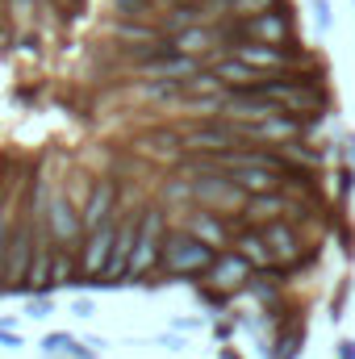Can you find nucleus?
I'll list each match as a JSON object with an SVG mask.
<instances>
[{
	"instance_id": "26",
	"label": "nucleus",
	"mask_w": 355,
	"mask_h": 359,
	"mask_svg": "<svg viewBox=\"0 0 355 359\" xmlns=\"http://www.w3.org/2000/svg\"><path fill=\"white\" fill-rule=\"evenodd\" d=\"M351 192H355V168H351V163H343V168L335 172V201L343 205Z\"/></svg>"
},
{
	"instance_id": "32",
	"label": "nucleus",
	"mask_w": 355,
	"mask_h": 359,
	"mask_svg": "<svg viewBox=\"0 0 355 359\" xmlns=\"http://www.w3.org/2000/svg\"><path fill=\"white\" fill-rule=\"evenodd\" d=\"M72 313L88 322V318H96V301H92V297H76V301H72Z\"/></svg>"
},
{
	"instance_id": "9",
	"label": "nucleus",
	"mask_w": 355,
	"mask_h": 359,
	"mask_svg": "<svg viewBox=\"0 0 355 359\" xmlns=\"http://www.w3.org/2000/svg\"><path fill=\"white\" fill-rule=\"evenodd\" d=\"M117 222H121V217L84 230V238H80V247H76V255H80V276H100V271H105L109 255H113V243H117Z\"/></svg>"
},
{
	"instance_id": "21",
	"label": "nucleus",
	"mask_w": 355,
	"mask_h": 359,
	"mask_svg": "<svg viewBox=\"0 0 355 359\" xmlns=\"http://www.w3.org/2000/svg\"><path fill=\"white\" fill-rule=\"evenodd\" d=\"M0 8L8 13V21L17 29H29L34 25V13H38V0H0Z\"/></svg>"
},
{
	"instance_id": "36",
	"label": "nucleus",
	"mask_w": 355,
	"mask_h": 359,
	"mask_svg": "<svg viewBox=\"0 0 355 359\" xmlns=\"http://www.w3.org/2000/svg\"><path fill=\"white\" fill-rule=\"evenodd\" d=\"M84 343H88L92 351H100V355H105V351H109V343H105V339H96V334H88V339H84Z\"/></svg>"
},
{
	"instance_id": "1",
	"label": "nucleus",
	"mask_w": 355,
	"mask_h": 359,
	"mask_svg": "<svg viewBox=\"0 0 355 359\" xmlns=\"http://www.w3.org/2000/svg\"><path fill=\"white\" fill-rule=\"evenodd\" d=\"M34 247H38V222L25 213L13 222L4 255H0V292L4 297H29V264H34Z\"/></svg>"
},
{
	"instance_id": "28",
	"label": "nucleus",
	"mask_w": 355,
	"mask_h": 359,
	"mask_svg": "<svg viewBox=\"0 0 355 359\" xmlns=\"http://www.w3.org/2000/svg\"><path fill=\"white\" fill-rule=\"evenodd\" d=\"M155 343H159L163 351H172V355H180V351L188 347V334H184V330H176V326H172L168 334H155Z\"/></svg>"
},
{
	"instance_id": "24",
	"label": "nucleus",
	"mask_w": 355,
	"mask_h": 359,
	"mask_svg": "<svg viewBox=\"0 0 355 359\" xmlns=\"http://www.w3.org/2000/svg\"><path fill=\"white\" fill-rule=\"evenodd\" d=\"M76 343H80V339H76L72 330H51V334L42 339V355H46V359H55V355H63V351H72Z\"/></svg>"
},
{
	"instance_id": "34",
	"label": "nucleus",
	"mask_w": 355,
	"mask_h": 359,
	"mask_svg": "<svg viewBox=\"0 0 355 359\" xmlns=\"http://www.w3.org/2000/svg\"><path fill=\"white\" fill-rule=\"evenodd\" d=\"M339 147H343V163H351L355 168V130H347V134L339 138Z\"/></svg>"
},
{
	"instance_id": "16",
	"label": "nucleus",
	"mask_w": 355,
	"mask_h": 359,
	"mask_svg": "<svg viewBox=\"0 0 355 359\" xmlns=\"http://www.w3.org/2000/svg\"><path fill=\"white\" fill-rule=\"evenodd\" d=\"M209 67H213V76L226 84V92H247V88H255L260 80H264V72L260 67H251V63H243L239 55H213L209 59Z\"/></svg>"
},
{
	"instance_id": "14",
	"label": "nucleus",
	"mask_w": 355,
	"mask_h": 359,
	"mask_svg": "<svg viewBox=\"0 0 355 359\" xmlns=\"http://www.w3.org/2000/svg\"><path fill=\"white\" fill-rule=\"evenodd\" d=\"M293 213V188L284 184V188H272V192H255V196H247V205H243V222H276V217H288Z\"/></svg>"
},
{
	"instance_id": "15",
	"label": "nucleus",
	"mask_w": 355,
	"mask_h": 359,
	"mask_svg": "<svg viewBox=\"0 0 355 359\" xmlns=\"http://www.w3.org/2000/svg\"><path fill=\"white\" fill-rule=\"evenodd\" d=\"M305 318L297 309L284 313V322H276V334H272V347H267V359H301L305 351Z\"/></svg>"
},
{
	"instance_id": "8",
	"label": "nucleus",
	"mask_w": 355,
	"mask_h": 359,
	"mask_svg": "<svg viewBox=\"0 0 355 359\" xmlns=\"http://www.w3.org/2000/svg\"><path fill=\"white\" fill-rule=\"evenodd\" d=\"M130 151L142 155V159H159V163H180V159L188 155L180 126H151V130H142V134L130 142Z\"/></svg>"
},
{
	"instance_id": "30",
	"label": "nucleus",
	"mask_w": 355,
	"mask_h": 359,
	"mask_svg": "<svg viewBox=\"0 0 355 359\" xmlns=\"http://www.w3.org/2000/svg\"><path fill=\"white\" fill-rule=\"evenodd\" d=\"M347 297H351V280H343V284L335 288V301H330V318H335V322L343 318V305H347Z\"/></svg>"
},
{
	"instance_id": "17",
	"label": "nucleus",
	"mask_w": 355,
	"mask_h": 359,
	"mask_svg": "<svg viewBox=\"0 0 355 359\" xmlns=\"http://www.w3.org/2000/svg\"><path fill=\"white\" fill-rule=\"evenodd\" d=\"M226 176L234 180L247 196L284 188V172H280V168H267V163H234V168H226Z\"/></svg>"
},
{
	"instance_id": "27",
	"label": "nucleus",
	"mask_w": 355,
	"mask_h": 359,
	"mask_svg": "<svg viewBox=\"0 0 355 359\" xmlns=\"http://www.w3.org/2000/svg\"><path fill=\"white\" fill-rule=\"evenodd\" d=\"M234 330H239V318H230V313H217V322L209 326L213 343H230V339H234Z\"/></svg>"
},
{
	"instance_id": "22",
	"label": "nucleus",
	"mask_w": 355,
	"mask_h": 359,
	"mask_svg": "<svg viewBox=\"0 0 355 359\" xmlns=\"http://www.w3.org/2000/svg\"><path fill=\"white\" fill-rule=\"evenodd\" d=\"M226 4V17H255V13H267L284 0H222Z\"/></svg>"
},
{
	"instance_id": "10",
	"label": "nucleus",
	"mask_w": 355,
	"mask_h": 359,
	"mask_svg": "<svg viewBox=\"0 0 355 359\" xmlns=\"http://www.w3.org/2000/svg\"><path fill=\"white\" fill-rule=\"evenodd\" d=\"M121 213H126V205H121V184L113 176L92 180V192H88V201H84V230L105 226V222H113V217H121Z\"/></svg>"
},
{
	"instance_id": "33",
	"label": "nucleus",
	"mask_w": 355,
	"mask_h": 359,
	"mask_svg": "<svg viewBox=\"0 0 355 359\" xmlns=\"http://www.w3.org/2000/svg\"><path fill=\"white\" fill-rule=\"evenodd\" d=\"M172 326L184 330V334H192V330H205V318H172Z\"/></svg>"
},
{
	"instance_id": "13",
	"label": "nucleus",
	"mask_w": 355,
	"mask_h": 359,
	"mask_svg": "<svg viewBox=\"0 0 355 359\" xmlns=\"http://www.w3.org/2000/svg\"><path fill=\"white\" fill-rule=\"evenodd\" d=\"M251 276H255V264L243 259V255L230 247V251H217V259L209 264V271H205L201 280H209V284H217V288H230V292H243Z\"/></svg>"
},
{
	"instance_id": "2",
	"label": "nucleus",
	"mask_w": 355,
	"mask_h": 359,
	"mask_svg": "<svg viewBox=\"0 0 355 359\" xmlns=\"http://www.w3.org/2000/svg\"><path fill=\"white\" fill-rule=\"evenodd\" d=\"M213 259H217V251L209 243H201L196 234H188L184 226L180 230H168V243H163V276L192 284V280H201L209 271Z\"/></svg>"
},
{
	"instance_id": "23",
	"label": "nucleus",
	"mask_w": 355,
	"mask_h": 359,
	"mask_svg": "<svg viewBox=\"0 0 355 359\" xmlns=\"http://www.w3.org/2000/svg\"><path fill=\"white\" fill-rule=\"evenodd\" d=\"M59 305H55V292H29L25 297V318H34V322H42V318H51Z\"/></svg>"
},
{
	"instance_id": "25",
	"label": "nucleus",
	"mask_w": 355,
	"mask_h": 359,
	"mask_svg": "<svg viewBox=\"0 0 355 359\" xmlns=\"http://www.w3.org/2000/svg\"><path fill=\"white\" fill-rule=\"evenodd\" d=\"M113 13L117 17H151L155 0H113Z\"/></svg>"
},
{
	"instance_id": "20",
	"label": "nucleus",
	"mask_w": 355,
	"mask_h": 359,
	"mask_svg": "<svg viewBox=\"0 0 355 359\" xmlns=\"http://www.w3.org/2000/svg\"><path fill=\"white\" fill-rule=\"evenodd\" d=\"M213 92H226V84L213 76V67H201L184 80V96H213Z\"/></svg>"
},
{
	"instance_id": "3",
	"label": "nucleus",
	"mask_w": 355,
	"mask_h": 359,
	"mask_svg": "<svg viewBox=\"0 0 355 359\" xmlns=\"http://www.w3.org/2000/svg\"><path fill=\"white\" fill-rule=\"evenodd\" d=\"M168 209H142V226H138V243H134V259H130V284H142L147 276L163 271V243H168Z\"/></svg>"
},
{
	"instance_id": "19",
	"label": "nucleus",
	"mask_w": 355,
	"mask_h": 359,
	"mask_svg": "<svg viewBox=\"0 0 355 359\" xmlns=\"http://www.w3.org/2000/svg\"><path fill=\"white\" fill-rule=\"evenodd\" d=\"M280 151V159H293V163H305V168H322V147H309L305 138H293V142H280L276 147Z\"/></svg>"
},
{
	"instance_id": "38",
	"label": "nucleus",
	"mask_w": 355,
	"mask_h": 359,
	"mask_svg": "<svg viewBox=\"0 0 355 359\" xmlns=\"http://www.w3.org/2000/svg\"><path fill=\"white\" fill-rule=\"evenodd\" d=\"M351 8H355V0H351Z\"/></svg>"
},
{
	"instance_id": "5",
	"label": "nucleus",
	"mask_w": 355,
	"mask_h": 359,
	"mask_svg": "<svg viewBox=\"0 0 355 359\" xmlns=\"http://www.w3.org/2000/svg\"><path fill=\"white\" fill-rule=\"evenodd\" d=\"M42 230L55 238V247H80V238H84V213L67 201V192L63 188H55V196H51V205H46V217H42Z\"/></svg>"
},
{
	"instance_id": "6",
	"label": "nucleus",
	"mask_w": 355,
	"mask_h": 359,
	"mask_svg": "<svg viewBox=\"0 0 355 359\" xmlns=\"http://www.w3.org/2000/svg\"><path fill=\"white\" fill-rule=\"evenodd\" d=\"M184 217V230L188 234H196L201 243H209L213 251H230V243H234V230H239V222H230L226 213H217V209H205V205H192V209H184L180 213Z\"/></svg>"
},
{
	"instance_id": "18",
	"label": "nucleus",
	"mask_w": 355,
	"mask_h": 359,
	"mask_svg": "<svg viewBox=\"0 0 355 359\" xmlns=\"http://www.w3.org/2000/svg\"><path fill=\"white\" fill-rule=\"evenodd\" d=\"M230 247H234L243 259H251L255 268H267V264H272V251H267V238H264V226H260V222H239Z\"/></svg>"
},
{
	"instance_id": "12",
	"label": "nucleus",
	"mask_w": 355,
	"mask_h": 359,
	"mask_svg": "<svg viewBox=\"0 0 355 359\" xmlns=\"http://www.w3.org/2000/svg\"><path fill=\"white\" fill-rule=\"evenodd\" d=\"M168 46L180 50V55L201 59V63H209V55L226 50V42H222L217 25H184V29H176V34H168Z\"/></svg>"
},
{
	"instance_id": "35",
	"label": "nucleus",
	"mask_w": 355,
	"mask_h": 359,
	"mask_svg": "<svg viewBox=\"0 0 355 359\" xmlns=\"http://www.w3.org/2000/svg\"><path fill=\"white\" fill-rule=\"evenodd\" d=\"M335 359H355V339H339V355Z\"/></svg>"
},
{
	"instance_id": "11",
	"label": "nucleus",
	"mask_w": 355,
	"mask_h": 359,
	"mask_svg": "<svg viewBox=\"0 0 355 359\" xmlns=\"http://www.w3.org/2000/svg\"><path fill=\"white\" fill-rule=\"evenodd\" d=\"M264 238H267V251H272V259H280V264H297L301 255H305V238H301V226L293 222V217H276V222H264Z\"/></svg>"
},
{
	"instance_id": "7",
	"label": "nucleus",
	"mask_w": 355,
	"mask_h": 359,
	"mask_svg": "<svg viewBox=\"0 0 355 359\" xmlns=\"http://www.w3.org/2000/svg\"><path fill=\"white\" fill-rule=\"evenodd\" d=\"M205 63L180 50H155L151 59L130 63V80H188L192 72H201Z\"/></svg>"
},
{
	"instance_id": "4",
	"label": "nucleus",
	"mask_w": 355,
	"mask_h": 359,
	"mask_svg": "<svg viewBox=\"0 0 355 359\" xmlns=\"http://www.w3.org/2000/svg\"><path fill=\"white\" fill-rule=\"evenodd\" d=\"M247 142V130L239 121H226V117H209V121H192L184 126V147L188 155H226L234 147Z\"/></svg>"
},
{
	"instance_id": "31",
	"label": "nucleus",
	"mask_w": 355,
	"mask_h": 359,
	"mask_svg": "<svg viewBox=\"0 0 355 359\" xmlns=\"http://www.w3.org/2000/svg\"><path fill=\"white\" fill-rule=\"evenodd\" d=\"M21 347H25L21 330H13V326H0V351H21Z\"/></svg>"
},
{
	"instance_id": "37",
	"label": "nucleus",
	"mask_w": 355,
	"mask_h": 359,
	"mask_svg": "<svg viewBox=\"0 0 355 359\" xmlns=\"http://www.w3.org/2000/svg\"><path fill=\"white\" fill-rule=\"evenodd\" d=\"M217 359H243V355H239L234 347H226V343H222V347H217Z\"/></svg>"
},
{
	"instance_id": "29",
	"label": "nucleus",
	"mask_w": 355,
	"mask_h": 359,
	"mask_svg": "<svg viewBox=\"0 0 355 359\" xmlns=\"http://www.w3.org/2000/svg\"><path fill=\"white\" fill-rule=\"evenodd\" d=\"M314 21H318V34H330V29H335V8H330V0H314Z\"/></svg>"
}]
</instances>
